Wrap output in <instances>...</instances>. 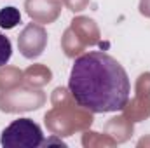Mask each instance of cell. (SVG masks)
I'll return each instance as SVG.
<instances>
[{
  "mask_svg": "<svg viewBox=\"0 0 150 148\" xmlns=\"http://www.w3.org/2000/svg\"><path fill=\"white\" fill-rule=\"evenodd\" d=\"M68 89L77 105L91 113H112L122 110L129 101L131 82L113 56L91 51L75 58Z\"/></svg>",
  "mask_w": 150,
  "mask_h": 148,
  "instance_id": "cell-1",
  "label": "cell"
},
{
  "mask_svg": "<svg viewBox=\"0 0 150 148\" xmlns=\"http://www.w3.org/2000/svg\"><path fill=\"white\" fill-rule=\"evenodd\" d=\"M44 124L51 134L67 138L75 132L89 129L93 124V113L77 105L74 98H70L68 101L56 105L47 111L44 115Z\"/></svg>",
  "mask_w": 150,
  "mask_h": 148,
  "instance_id": "cell-2",
  "label": "cell"
},
{
  "mask_svg": "<svg viewBox=\"0 0 150 148\" xmlns=\"http://www.w3.org/2000/svg\"><path fill=\"white\" fill-rule=\"evenodd\" d=\"M0 143L4 148H38L44 143V134L32 118H18L2 131Z\"/></svg>",
  "mask_w": 150,
  "mask_h": 148,
  "instance_id": "cell-3",
  "label": "cell"
},
{
  "mask_svg": "<svg viewBox=\"0 0 150 148\" xmlns=\"http://www.w3.org/2000/svg\"><path fill=\"white\" fill-rule=\"evenodd\" d=\"M47 96L44 91L30 85H19L11 91L0 92V111L4 113H19L33 111L45 105Z\"/></svg>",
  "mask_w": 150,
  "mask_h": 148,
  "instance_id": "cell-4",
  "label": "cell"
},
{
  "mask_svg": "<svg viewBox=\"0 0 150 148\" xmlns=\"http://www.w3.org/2000/svg\"><path fill=\"white\" fill-rule=\"evenodd\" d=\"M47 47V32L35 21L28 23L18 35V49L26 59H37Z\"/></svg>",
  "mask_w": 150,
  "mask_h": 148,
  "instance_id": "cell-5",
  "label": "cell"
},
{
  "mask_svg": "<svg viewBox=\"0 0 150 148\" xmlns=\"http://www.w3.org/2000/svg\"><path fill=\"white\" fill-rule=\"evenodd\" d=\"M25 11L32 21L51 25L61 14V0H25Z\"/></svg>",
  "mask_w": 150,
  "mask_h": 148,
  "instance_id": "cell-6",
  "label": "cell"
},
{
  "mask_svg": "<svg viewBox=\"0 0 150 148\" xmlns=\"http://www.w3.org/2000/svg\"><path fill=\"white\" fill-rule=\"evenodd\" d=\"M70 28L74 30V33L80 38V42L86 47L96 45L101 40V33H100V28H98L96 21L87 18V16H77V18H74L72 23H70Z\"/></svg>",
  "mask_w": 150,
  "mask_h": 148,
  "instance_id": "cell-7",
  "label": "cell"
},
{
  "mask_svg": "<svg viewBox=\"0 0 150 148\" xmlns=\"http://www.w3.org/2000/svg\"><path fill=\"white\" fill-rule=\"evenodd\" d=\"M105 132L115 140V143H126L134 132V122H131L124 113L110 118L105 124Z\"/></svg>",
  "mask_w": 150,
  "mask_h": 148,
  "instance_id": "cell-8",
  "label": "cell"
},
{
  "mask_svg": "<svg viewBox=\"0 0 150 148\" xmlns=\"http://www.w3.org/2000/svg\"><path fill=\"white\" fill-rule=\"evenodd\" d=\"M124 115L131 122H142L150 117V96H134L122 108Z\"/></svg>",
  "mask_w": 150,
  "mask_h": 148,
  "instance_id": "cell-9",
  "label": "cell"
},
{
  "mask_svg": "<svg viewBox=\"0 0 150 148\" xmlns=\"http://www.w3.org/2000/svg\"><path fill=\"white\" fill-rule=\"evenodd\" d=\"M52 80V72L45 65H30L25 70V84L30 87L42 89Z\"/></svg>",
  "mask_w": 150,
  "mask_h": 148,
  "instance_id": "cell-10",
  "label": "cell"
},
{
  "mask_svg": "<svg viewBox=\"0 0 150 148\" xmlns=\"http://www.w3.org/2000/svg\"><path fill=\"white\" fill-rule=\"evenodd\" d=\"M25 82V72L18 66H0V92L19 87Z\"/></svg>",
  "mask_w": 150,
  "mask_h": 148,
  "instance_id": "cell-11",
  "label": "cell"
},
{
  "mask_svg": "<svg viewBox=\"0 0 150 148\" xmlns=\"http://www.w3.org/2000/svg\"><path fill=\"white\" fill-rule=\"evenodd\" d=\"M84 49H86V45L80 42V38L77 37L74 33V30L68 26V28L65 30L63 37H61V51L65 52V56L75 59L77 56H80V54L84 52Z\"/></svg>",
  "mask_w": 150,
  "mask_h": 148,
  "instance_id": "cell-12",
  "label": "cell"
},
{
  "mask_svg": "<svg viewBox=\"0 0 150 148\" xmlns=\"http://www.w3.org/2000/svg\"><path fill=\"white\" fill-rule=\"evenodd\" d=\"M82 145L86 148H94V147H117L115 140L110 138L107 132L105 134H100V132H94V131H89L86 129L84 131V136H82Z\"/></svg>",
  "mask_w": 150,
  "mask_h": 148,
  "instance_id": "cell-13",
  "label": "cell"
},
{
  "mask_svg": "<svg viewBox=\"0 0 150 148\" xmlns=\"http://www.w3.org/2000/svg\"><path fill=\"white\" fill-rule=\"evenodd\" d=\"M21 23V12L16 7H4L0 9V28L12 30Z\"/></svg>",
  "mask_w": 150,
  "mask_h": 148,
  "instance_id": "cell-14",
  "label": "cell"
},
{
  "mask_svg": "<svg viewBox=\"0 0 150 148\" xmlns=\"http://www.w3.org/2000/svg\"><path fill=\"white\" fill-rule=\"evenodd\" d=\"M11 56H12V44L5 35L0 33V66L7 65Z\"/></svg>",
  "mask_w": 150,
  "mask_h": 148,
  "instance_id": "cell-15",
  "label": "cell"
},
{
  "mask_svg": "<svg viewBox=\"0 0 150 148\" xmlns=\"http://www.w3.org/2000/svg\"><path fill=\"white\" fill-rule=\"evenodd\" d=\"M134 91L136 96H150V72H145L136 78Z\"/></svg>",
  "mask_w": 150,
  "mask_h": 148,
  "instance_id": "cell-16",
  "label": "cell"
},
{
  "mask_svg": "<svg viewBox=\"0 0 150 148\" xmlns=\"http://www.w3.org/2000/svg\"><path fill=\"white\" fill-rule=\"evenodd\" d=\"M89 2L91 0H63L65 7L68 11H72V12H82L84 9H87Z\"/></svg>",
  "mask_w": 150,
  "mask_h": 148,
  "instance_id": "cell-17",
  "label": "cell"
},
{
  "mask_svg": "<svg viewBox=\"0 0 150 148\" xmlns=\"http://www.w3.org/2000/svg\"><path fill=\"white\" fill-rule=\"evenodd\" d=\"M140 14L145 16V18H150V0H140Z\"/></svg>",
  "mask_w": 150,
  "mask_h": 148,
  "instance_id": "cell-18",
  "label": "cell"
},
{
  "mask_svg": "<svg viewBox=\"0 0 150 148\" xmlns=\"http://www.w3.org/2000/svg\"><path fill=\"white\" fill-rule=\"evenodd\" d=\"M52 136H54V138H51V140H45L42 145H45V147H49V145H59V147L67 148V143H63L59 136H56V134H52Z\"/></svg>",
  "mask_w": 150,
  "mask_h": 148,
  "instance_id": "cell-19",
  "label": "cell"
},
{
  "mask_svg": "<svg viewBox=\"0 0 150 148\" xmlns=\"http://www.w3.org/2000/svg\"><path fill=\"white\" fill-rule=\"evenodd\" d=\"M142 147H150V136H147V138H143V140L138 141V148H142Z\"/></svg>",
  "mask_w": 150,
  "mask_h": 148,
  "instance_id": "cell-20",
  "label": "cell"
}]
</instances>
